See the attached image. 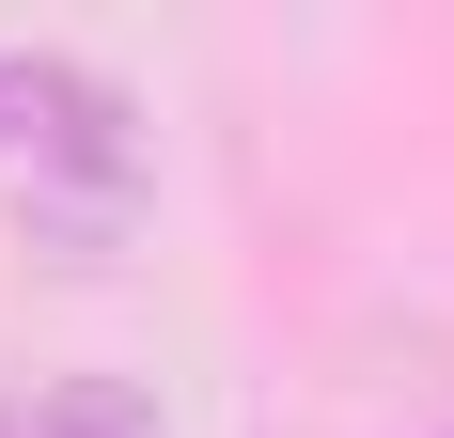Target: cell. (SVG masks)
Segmentation results:
<instances>
[{"label":"cell","instance_id":"cell-1","mask_svg":"<svg viewBox=\"0 0 454 438\" xmlns=\"http://www.w3.org/2000/svg\"><path fill=\"white\" fill-rule=\"evenodd\" d=\"M0 438H157V407L141 392H110V376H94V392H47V407H16V423Z\"/></svg>","mask_w":454,"mask_h":438}]
</instances>
